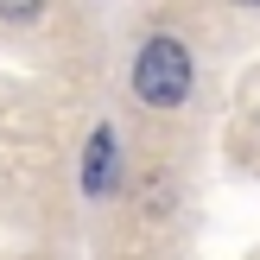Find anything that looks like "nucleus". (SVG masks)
<instances>
[{"mask_svg":"<svg viewBox=\"0 0 260 260\" xmlns=\"http://www.w3.org/2000/svg\"><path fill=\"white\" fill-rule=\"evenodd\" d=\"M134 95L152 102V108H178L190 95V51L178 38H146L134 63Z\"/></svg>","mask_w":260,"mask_h":260,"instance_id":"1","label":"nucleus"},{"mask_svg":"<svg viewBox=\"0 0 260 260\" xmlns=\"http://www.w3.org/2000/svg\"><path fill=\"white\" fill-rule=\"evenodd\" d=\"M89 197H108L114 184V127H95V140H89V172H83Z\"/></svg>","mask_w":260,"mask_h":260,"instance_id":"2","label":"nucleus"},{"mask_svg":"<svg viewBox=\"0 0 260 260\" xmlns=\"http://www.w3.org/2000/svg\"><path fill=\"white\" fill-rule=\"evenodd\" d=\"M45 0H0V19H32Z\"/></svg>","mask_w":260,"mask_h":260,"instance_id":"3","label":"nucleus"},{"mask_svg":"<svg viewBox=\"0 0 260 260\" xmlns=\"http://www.w3.org/2000/svg\"><path fill=\"white\" fill-rule=\"evenodd\" d=\"M235 7H260V0H235Z\"/></svg>","mask_w":260,"mask_h":260,"instance_id":"4","label":"nucleus"}]
</instances>
